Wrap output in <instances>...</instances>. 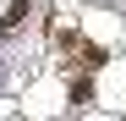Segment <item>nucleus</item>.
Wrapping results in <instances>:
<instances>
[{"instance_id": "nucleus-1", "label": "nucleus", "mask_w": 126, "mask_h": 121, "mask_svg": "<svg viewBox=\"0 0 126 121\" xmlns=\"http://www.w3.org/2000/svg\"><path fill=\"white\" fill-rule=\"evenodd\" d=\"M22 17H28V0H11V17H6V28H16Z\"/></svg>"}]
</instances>
